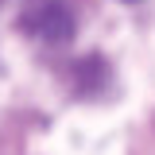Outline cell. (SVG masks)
Here are the masks:
<instances>
[{
	"instance_id": "6da1fadb",
	"label": "cell",
	"mask_w": 155,
	"mask_h": 155,
	"mask_svg": "<svg viewBox=\"0 0 155 155\" xmlns=\"http://www.w3.org/2000/svg\"><path fill=\"white\" fill-rule=\"evenodd\" d=\"M27 31H35V35L51 39V43H62V39L74 35V19H70V12H66L58 0H47L43 8H35V12H31Z\"/></svg>"
}]
</instances>
